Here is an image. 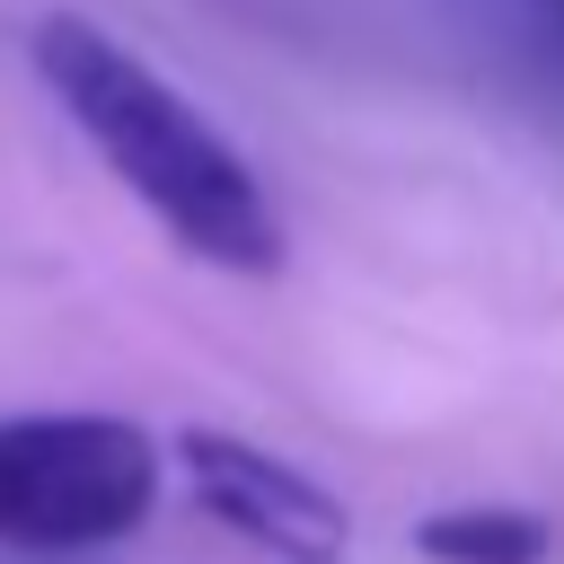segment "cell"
<instances>
[{"instance_id": "6da1fadb", "label": "cell", "mask_w": 564, "mask_h": 564, "mask_svg": "<svg viewBox=\"0 0 564 564\" xmlns=\"http://www.w3.org/2000/svg\"><path fill=\"white\" fill-rule=\"evenodd\" d=\"M26 62L44 79V97L70 115V132L106 159V176L203 264L220 273H282L291 238L282 212L264 194V176L247 167V150L203 123V106L150 70L123 35H106L97 18H35L26 26Z\"/></svg>"}, {"instance_id": "7a4b0ae2", "label": "cell", "mask_w": 564, "mask_h": 564, "mask_svg": "<svg viewBox=\"0 0 564 564\" xmlns=\"http://www.w3.org/2000/svg\"><path fill=\"white\" fill-rule=\"evenodd\" d=\"M159 441L123 414H9L0 423V546L70 555L115 546L159 502Z\"/></svg>"}, {"instance_id": "3957f363", "label": "cell", "mask_w": 564, "mask_h": 564, "mask_svg": "<svg viewBox=\"0 0 564 564\" xmlns=\"http://www.w3.org/2000/svg\"><path fill=\"white\" fill-rule=\"evenodd\" d=\"M176 467H185L194 502L220 529H238L256 555H273V564H344V546H352L344 502L317 476H300L291 458H273L264 441L194 423V432H176Z\"/></svg>"}, {"instance_id": "277c9868", "label": "cell", "mask_w": 564, "mask_h": 564, "mask_svg": "<svg viewBox=\"0 0 564 564\" xmlns=\"http://www.w3.org/2000/svg\"><path fill=\"white\" fill-rule=\"evenodd\" d=\"M432 9L494 88L564 115V0H432Z\"/></svg>"}, {"instance_id": "5b68a950", "label": "cell", "mask_w": 564, "mask_h": 564, "mask_svg": "<svg viewBox=\"0 0 564 564\" xmlns=\"http://www.w3.org/2000/svg\"><path fill=\"white\" fill-rule=\"evenodd\" d=\"M414 555H432V564H546L555 520L529 502H458V511L414 520Z\"/></svg>"}]
</instances>
